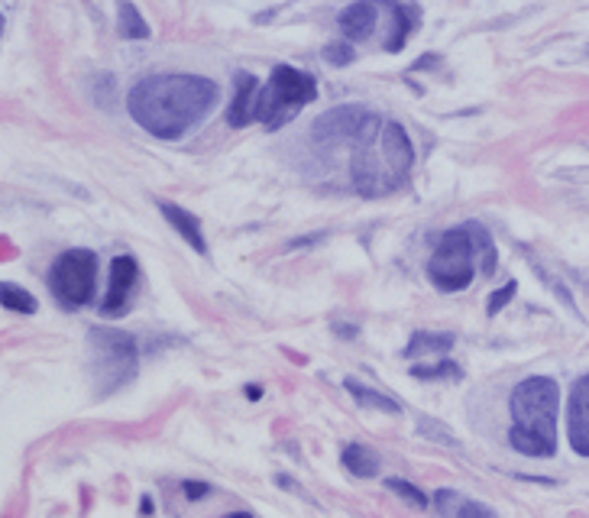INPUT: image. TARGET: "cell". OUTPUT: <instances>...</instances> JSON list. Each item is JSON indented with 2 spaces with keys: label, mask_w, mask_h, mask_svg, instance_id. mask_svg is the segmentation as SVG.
I'll return each mask as SVG.
<instances>
[{
  "label": "cell",
  "mask_w": 589,
  "mask_h": 518,
  "mask_svg": "<svg viewBox=\"0 0 589 518\" xmlns=\"http://www.w3.org/2000/svg\"><path fill=\"white\" fill-rule=\"evenodd\" d=\"M220 97L205 75H149L130 87V117L156 139H178L198 127Z\"/></svg>",
  "instance_id": "cell-1"
},
{
  "label": "cell",
  "mask_w": 589,
  "mask_h": 518,
  "mask_svg": "<svg viewBox=\"0 0 589 518\" xmlns=\"http://www.w3.org/2000/svg\"><path fill=\"white\" fill-rule=\"evenodd\" d=\"M415 166V146L395 121H382L370 136L353 146L350 182L360 198H385L399 191Z\"/></svg>",
  "instance_id": "cell-2"
},
{
  "label": "cell",
  "mask_w": 589,
  "mask_h": 518,
  "mask_svg": "<svg viewBox=\"0 0 589 518\" xmlns=\"http://www.w3.org/2000/svg\"><path fill=\"white\" fill-rule=\"evenodd\" d=\"M557 405H560V388L550 376H528L512 388L508 412H512V428L508 444L525 454V457H554L557 450Z\"/></svg>",
  "instance_id": "cell-3"
},
{
  "label": "cell",
  "mask_w": 589,
  "mask_h": 518,
  "mask_svg": "<svg viewBox=\"0 0 589 518\" xmlns=\"http://www.w3.org/2000/svg\"><path fill=\"white\" fill-rule=\"evenodd\" d=\"M318 97V82L292 65H276L269 85L256 91V107H252V124H266L269 130H279L286 121L311 104Z\"/></svg>",
  "instance_id": "cell-4"
},
{
  "label": "cell",
  "mask_w": 589,
  "mask_h": 518,
  "mask_svg": "<svg viewBox=\"0 0 589 518\" xmlns=\"http://www.w3.org/2000/svg\"><path fill=\"white\" fill-rule=\"evenodd\" d=\"M87 346H91V380L97 395H111L136 376L140 353L130 334L114 328H91Z\"/></svg>",
  "instance_id": "cell-5"
},
{
  "label": "cell",
  "mask_w": 589,
  "mask_h": 518,
  "mask_svg": "<svg viewBox=\"0 0 589 518\" xmlns=\"http://www.w3.org/2000/svg\"><path fill=\"white\" fill-rule=\"evenodd\" d=\"M476 253H473V237L466 224L441 234L434 253L427 259V279L441 292H463L476 279Z\"/></svg>",
  "instance_id": "cell-6"
},
{
  "label": "cell",
  "mask_w": 589,
  "mask_h": 518,
  "mask_svg": "<svg viewBox=\"0 0 589 518\" xmlns=\"http://www.w3.org/2000/svg\"><path fill=\"white\" fill-rule=\"evenodd\" d=\"M94 286H97V257L91 250H65L62 257H55L49 269V289L55 296V302L65 308H84L94 299Z\"/></svg>",
  "instance_id": "cell-7"
},
{
  "label": "cell",
  "mask_w": 589,
  "mask_h": 518,
  "mask_svg": "<svg viewBox=\"0 0 589 518\" xmlns=\"http://www.w3.org/2000/svg\"><path fill=\"white\" fill-rule=\"evenodd\" d=\"M382 124V117H376L370 107L363 104H340L324 111L314 124H311V139L324 149L334 146H356L363 136H370L373 130Z\"/></svg>",
  "instance_id": "cell-8"
},
{
  "label": "cell",
  "mask_w": 589,
  "mask_h": 518,
  "mask_svg": "<svg viewBox=\"0 0 589 518\" xmlns=\"http://www.w3.org/2000/svg\"><path fill=\"white\" fill-rule=\"evenodd\" d=\"M136 279H140V266L133 257H117L111 262V282H107V296L101 302V314L107 318H121L126 311V304L133 299V289H136Z\"/></svg>",
  "instance_id": "cell-9"
},
{
  "label": "cell",
  "mask_w": 589,
  "mask_h": 518,
  "mask_svg": "<svg viewBox=\"0 0 589 518\" xmlns=\"http://www.w3.org/2000/svg\"><path fill=\"white\" fill-rule=\"evenodd\" d=\"M567 434L570 447L589 457V373H583L570 388V405H567Z\"/></svg>",
  "instance_id": "cell-10"
},
{
  "label": "cell",
  "mask_w": 589,
  "mask_h": 518,
  "mask_svg": "<svg viewBox=\"0 0 589 518\" xmlns=\"http://www.w3.org/2000/svg\"><path fill=\"white\" fill-rule=\"evenodd\" d=\"M376 17V3H350V7H343V10L337 13V27H340L343 40L360 43V40H366V37L373 33Z\"/></svg>",
  "instance_id": "cell-11"
},
{
  "label": "cell",
  "mask_w": 589,
  "mask_h": 518,
  "mask_svg": "<svg viewBox=\"0 0 589 518\" xmlns=\"http://www.w3.org/2000/svg\"><path fill=\"white\" fill-rule=\"evenodd\" d=\"M159 211L166 217L168 224L178 230V237L195 250V253H208V244H205V234H202V220L192 215V211H185V208H178V205H172V201H159Z\"/></svg>",
  "instance_id": "cell-12"
},
{
  "label": "cell",
  "mask_w": 589,
  "mask_h": 518,
  "mask_svg": "<svg viewBox=\"0 0 589 518\" xmlns=\"http://www.w3.org/2000/svg\"><path fill=\"white\" fill-rule=\"evenodd\" d=\"M237 94L227 107V124L230 127H247L252 124V107H256V91H259V82L250 72H237Z\"/></svg>",
  "instance_id": "cell-13"
},
{
  "label": "cell",
  "mask_w": 589,
  "mask_h": 518,
  "mask_svg": "<svg viewBox=\"0 0 589 518\" xmlns=\"http://www.w3.org/2000/svg\"><path fill=\"white\" fill-rule=\"evenodd\" d=\"M434 506H437V512L444 518H499L486 503L463 499L461 493H454V489L434 493Z\"/></svg>",
  "instance_id": "cell-14"
},
{
  "label": "cell",
  "mask_w": 589,
  "mask_h": 518,
  "mask_svg": "<svg viewBox=\"0 0 589 518\" xmlns=\"http://www.w3.org/2000/svg\"><path fill=\"white\" fill-rule=\"evenodd\" d=\"M389 13H392V37L385 40V49L399 52V49H405L409 37L421 23V7H415V3H389Z\"/></svg>",
  "instance_id": "cell-15"
},
{
  "label": "cell",
  "mask_w": 589,
  "mask_h": 518,
  "mask_svg": "<svg viewBox=\"0 0 589 518\" xmlns=\"http://www.w3.org/2000/svg\"><path fill=\"white\" fill-rule=\"evenodd\" d=\"M343 388L353 395V402L356 405H363V408H373V412H382V415H399L402 412V405L395 402V398H389L385 392H379V388L366 386V383H360V380H343Z\"/></svg>",
  "instance_id": "cell-16"
},
{
  "label": "cell",
  "mask_w": 589,
  "mask_h": 518,
  "mask_svg": "<svg viewBox=\"0 0 589 518\" xmlns=\"http://www.w3.org/2000/svg\"><path fill=\"white\" fill-rule=\"evenodd\" d=\"M340 464L353 476H360V479H370V476L379 474V454L373 447L356 444V441H350V444L340 450Z\"/></svg>",
  "instance_id": "cell-17"
},
{
  "label": "cell",
  "mask_w": 589,
  "mask_h": 518,
  "mask_svg": "<svg viewBox=\"0 0 589 518\" xmlns=\"http://www.w3.org/2000/svg\"><path fill=\"white\" fill-rule=\"evenodd\" d=\"M466 230H469V237H473V253H476L479 276H493L499 257H496V244H493L489 230H486L483 224H476V220H466Z\"/></svg>",
  "instance_id": "cell-18"
},
{
  "label": "cell",
  "mask_w": 589,
  "mask_h": 518,
  "mask_svg": "<svg viewBox=\"0 0 589 518\" xmlns=\"http://www.w3.org/2000/svg\"><path fill=\"white\" fill-rule=\"evenodd\" d=\"M454 346V334H434V331H418L412 334V341L405 344L402 356L405 360H418V356H434V353H447Z\"/></svg>",
  "instance_id": "cell-19"
},
{
  "label": "cell",
  "mask_w": 589,
  "mask_h": 518,
  "mask_svg": "<svg viewBox=\"0 0 589 518\" xmlns=\"http://www.w3.org/2000/svg\"><path fill=\"white\" fill-rule=\"evenodd\" d=\"M0 304L13 314H37V299L13 282H0Z\"/></svg>",
  "instance_id": "cell-20"
},
{
  "label": "cell",
  "mask_w": 589,
  "mask_h": 518,
  "mask_svg": "<svg viewBox=\"0 0 589 518\" xmlns=\"http://www.w3.org/2000/svg\"><path fill=\"white\" fill-rule=\"evenodd\" d=\"M117 27H121V37L124 40H146L149 37V27L146 20L140 17V10L133 3H121L117 10Z\"/></svg>",
  "instance_id": "cell-21"
},
{
  "label": "cell",
  "mask_w": 589,
  "mask_h": 518,
  "mask_svg": "<svg viewBox=\"0 0 589 518\" xmlns=\"http://www.w3.org/2000/svg\"><path fill=\"white\" fill-rule=\"evenodd\" d=\"M412 376L415 380H427V383H434V380H461L463 370L454 360H437L431 366H412Z\"/></svg>",
  "instance_id": "cell-22"
},
{
  "label": "cell",
  "mask_w": 589,
  "mask_h": 518,
  "mask_svg": "<svg viewBox=\"0 0 589 518\" xmlns=\"http://www.w3.org/2000/svg\"><path fill=\"white\" fill-rule=\"evenodd\" d=\"M385 486H389V493H395L399 499H405V503H409V506H415V509H427V506H431V499L421 493L415 483H409V479L389 476V479H385Z\"/></svg>",
  "instance_id": "cell-23"
},
{
  "label": "cell",
  "mask_w": 589,
  "mask_h": 518,
  "mask_svg": "<svg viewBox=\"0 0 589 518\" xmlns=\"http://www.w3.org/2000/svg\"><path fill=\"white\" fill-rule=\"evenodd\" d=\"M418 432L424 434V437H434V441H444V444L457 447V437H454L451 432H444V428H441V422H434V418H424V422H418Z\"/></svg>",
  "instance_id": "cell-24"
},
{
  "label": "cell",
  "mask_w": 589,
  "mask_h": 518,
  "mask_svg": "<svg viewBox=\"0 0 589 518\" xmlns=\"http://www.w3.org/2000/svg\"><path fill=\"white\" fill-rule=\"evenodd\" d=\"M324 55H328V62L331 65H347V62H353V45L350 43H334L324 49Z\"/></svg>",
  "instance_id": "cell-25"
},
{
  "label": "cell",
  "mask_w": 589,
  "mask_h": 518,
  "mask_svg": "<svg viewBox=\"0 0 589 518\" xmlns=\"http://www.w3.org/2000/svg\"><path fill=\"white\" fill-rule=\"evenodd\" d=\"M515 289H518L515 282H505V289H499V292H496V296L489 299V304H486V311H489V314H499L505 304L515 299Z\"/></svg>",
  "instance_id": "cell-26"
},
{
  "label": "cell",
  "mask_w": 589,
  "mask_h": 518,
  "mask_svg": "<svg viewBox=\"0 0 589 518\" xmlns=\"http://www.w3.org/2000/svg\"><path fill=\"white\" fill-rule=\"evenodd\" d=\"M182 493H185V499L198 503V499L210 496V486L208 483H198V479H185V483H182Z\"/></svg>",
  "instance_id": "cell-27"
},
{
  "label": "cell",
  "mask_w": 589,
  "mask_h": 518,
  "mask_svg": "<svg viewBox=\"0 0 589 518\" xmlns=\"http://www.w3.org/2000/svg\"><path fill=\"white\" fill-rule=\"evenodd\" d=\"M431 65H437V59H434V55H431V59H421V62H415L412 69H415V72H421V69H431Z\"/></svg>",
  "instance_id": "cell-28"
},
{
  "label": "cell",
  "mask_w": 589,
  "mask_h": 518,
  "mask_svg": "<svg viewBox=\"0 0 589 518\" xmlns=\"http://www.w3.org/2000/svg\"><path fill=\"white\" fill-rule=\"evenodd\" d=\"M337 334H347V338H353L356 334V328H343V324H334Z\"/></svg>",
  "instance_id": "cell-29"
},
{
  "label": "cell",
  "mask_w": 589,
  "mask_h": 518,
  "mask_svg": "<svg viewBox=\"0 0 589 518\" xmlns=\"http://www.w3.org/2000/svg\"><path fill=\"white\" fill-rule=\"evenodd\" d=\"M224 518H252L250 512H230V516H224Z\"/></svg>",
  "instance_id": "cell-30"
},
{
  "label": "cell",
  "mask_w": 589,
  "mask_h": 518,
  "mask_svg": "<svg viewBox=\"0 0 589 518\" xmlns=\"http://www.w3.org/2000/svg\"><path fill=\"white\" fill-rule=\"evenodd\" d=\"M0 37H3V13H0Z\"/></svg>",
  "instance_id": "cell-31"
}]
</instances>
